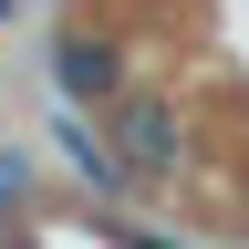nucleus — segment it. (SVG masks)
Returning a JSON list of instances; mask_svg holds the SVG:
<instances>
[{
	"instance_id": "1",
	"label": "nucleus",
	"mask_w": 249,
	"mask_h": 249,
	"mask_svg": "<svg viewBox=\"0 0 249 249\" xmlns=\"http://www.w3.org/2000/svg\"><path fill=\"white\" fill-rule=\"evenodd\" d=\"M21 197V156H0V208H11Z\"/></svg>"
}]
</instances>
